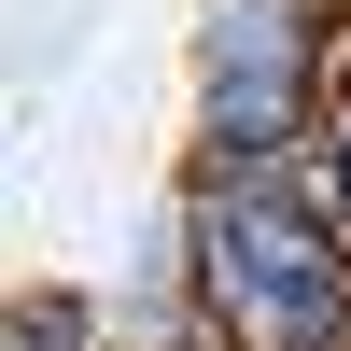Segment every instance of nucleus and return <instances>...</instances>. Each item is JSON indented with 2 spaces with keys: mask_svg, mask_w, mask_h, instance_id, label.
<instances>
[{
  "mask_svg": "<svg viewBox=\"0 0 351 351\" xmlns=\"http://www.w3.org/2000/svg\"><path fill=\"white\" fill-rule=\"evenodd\" d=\"M225 351H351V225L309 169H169Z\"/></svg>",
  "mask_w": 351,
  "mask_h": 351,
  "instance_id": "obj_1",
  "label": "nucleus"
},
{
  "mask_svg": "<svg viewBox=\"0 0 351 351\" xmlns=\"http://www.w3.org/2000/svg\"><path fill=\"white\" fill-rule=\"evenodd\" d=\"M351 99V0H183V169H309Z\"/></svg>",
  "mask_w": 351,
  "mask_h": 351,
  "instance_id": "obj_2",
  "label": "nucleus"
},
{
  "mask_svg": "<svg viewBox=\"0 0 351 351\" xmlns=\"http://www.w3.org/2000/svg\"><path fill=\"white\" fill-rule=\"evenodd\" d=\"M309 183L337 197V225H351V99H337V127H324V155H309Z\"/></svg>",
  "mask_w": 351,
  "mask_h": 351,
  "instance_id": "obj_4",
  "label": "nucleus"
},
{
  "mask_svg": "<svg viewBox=\"0 0 351 351\" xmlns=\"http://www.w3.org/2000/svg\"><path fill=\"white\" fill-rule=\"evenodd\" d=\"M0 351H112L99 281H0Z\"/></svg>",
  "mask_w": 351,
  "mask_h": 351,
  "instance_id": "obj_3",
  "label": "nucleus"
}]
</instances>
